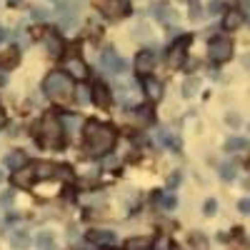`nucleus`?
<instances>
[{"label": "nucleus", "instance_id": "1", "mask_svg": "<svg viewBox=\"0 0 250 250\" xmlns=\"http://www.w3.org/2000/svg\"><path fill=\"white\" fill-rule=\"evenodd\" d=\"M115 143V128L105 123H85V150L90 155H105Z\"/></svg>", "mask_w": 250, "mask_h": 250}, {"label": "nucleus", "instance_id": "2", "mask_svg": "<svg viewBox=\"0 0 250 250\" xmlns=\"http://www.w3.org/2000/svg\"><path fill=\"white\" fill-rule=\"evenodd\" d=\"M38 135H40V140H43L45 148L58 150L60 145H62V125H60V118L55 113H45L43 120H40V125H38Z\"/></svg>", "mask_w": 250, "mask_h": 250}, {"label": "nucleus", "instance_id": "3", "mask_svg": "<svg viewBox=\"0 0 250 250\" xmlns=\"http://www.w3.org/2000/svg\"><path fill=\"white\" fill-rule=\"evenodd\" d=\"M43 88H45V95L53 98V100H62V98H68L73 93V83L65 73H50L43 83Z\"/></svg>", "mask_w": 250, "mask_h": 250}, {"label": "nucleus", "instance_id": "4", "mask_svg": "<svg viewBox=\"0 0 250 250\" xmlns=\"http://www.w3.org/2000/svg\"><path fill=\"white\" fill-rule=\"evenodd\" d=\"M208 55H210L213 62H225L233 58V45L228 38H213L210 45H208Z\"/></svg>", "mask_w": 250, "mask_h": 250}, {"label": "nucleus", "instance_id": "5", "mask_svg": "<svg viewBox=\"0 0 250 250\" xmlns=\"http://www.w3.org/2000/svg\"><path fill=\"white\" fill-rule=\"evenodd\" d=\"M100 65L105 73H125L128 70V62H125L113 48H105L100 53Z\"/></svg>", "mask_w": 250, "mask_h": 250}, {"label": "nucleus", "instance_id": "6", "mask_svg": "<svg viewBox=\"0 0 250 250\" xmlns=\"http://www.w3.org/2000/svg\"><path fill=\"white\" fill-rule=\"evenodd\" d=\"M188 45H190V35L178 38L175 43L170 45V53H168V62H170V68H180V65H183V58H185Z\"/></svg>", "mask_w": 250, "mask_h": 250}, {"label": "nucleus", "instance_id": "7", "mask_svg": "<svg viewBox=\"0 0 250 250\" xmlns=\"http://www.w3.org/2000/svg\"><path fill=\"white\" fill-rule=\"evenodd\" d=\"M155 62H158V55L153 50H143L138 58H135V70L140 75H148L153 68H155Z\"/></svg>", "mask_w": 250, "mask_h": 250}, {"label": "nucleus", "instance_id": "8", "mask_svg": "<svg viewBox=\"0 0 250 250\" xmlns=\"http://www.w3.org/2000/svg\"><path fill=\"white\" fill-rule=\"evenodd\" d=\"M58 15L62 20V25L75 23V18H78V3H75V0H62V3L58 5Z\"/></svg>", "mask_w": 250, "mask_h": 250}, {"label": "nucleus", "instance_id": "9", "mask_svg": "<svg viewBox=\"0 0 250 250\" xmlns=\"http://www.w3.org/2000/svg\"><path fill=\"white\" fill-rule=\"evenodd\" d=\"M13 183L18 188H30L35 183V173H33V165H23L20 170L13 173Z\"/></svg>", "mask_w": 250, "mask_h": 250}, {"label": "nucleus", "instance_id": "10", "mask_svg": "<svg viewBox=\"0 0 250 250\" xmlns=\"http://www.w3.org/2000/svg\"><path fill=\"white\" fill-rule=\"evenodd\" d=\"M153 15L160 20V23H165V25H168V23H178V13H175L168 3H158V5L153 8Z\"/></svg>", "mask_w": 250, "mask_h": 250}, {"label": "nucleus", "instance_id": "11", "mask_svg": "<svg viewBox=\"0 0 250 250\" xmlns=\"http://www.w3.org/2000/svg\"><path fill=\"white\" fill-rule=\"evenodd\" d=\"M65 70H68L70 78H75V80H85V78H88V68H85V62H83L80 58H68Z\"/></svg>", "mask_w": 250, "mask_h": 250}, {"label": "nucleus", "instance_id": "12", "mask_svg": "<svg viewBox=\"0 0 250 250\" xmlns=\"http://www.w3.org/2000/svg\"><path fill=\"white\" fill-rule=\"evenodd\" d=\"M90 100H95V105H100V108H108L110 105V90L103 83H95L90 90Z\"/></svg>", "mask_w": 250, "mask_h": 250}, {"label": "nucleus", "instance_id": "13", "mask_svg": "<svg viewBox=\"0 0 250 250\" xmlns=\"http://www.w3.org/2000/svg\"><path fill=\"white\" fill-rule=\"evenodd\" d=\"M128 10H130V3H128V0H110V3L105 5V15H108L110 20L123 18Z\"/></svg>", "mask_w": 250, "mask_h": 250}, {"label": "nucleus", "instance_id": "14", "mask_svg": "<svg viewBox=\"0 0 250 250\" xmlns=\"http://www.w3.org/2000/svg\"><path fill=\"white\" fill-rule=\"evenodd\" d=\"M88 243H93V245H113L115 243V233L113 230H90L88 233Z\"/></svg>", "mask_w": 250, "mask_h": 250}, {"label": "nucleus", "instance_id": "15", "mask_svg": "<svg viewBox=\"0 0 250 250\" xmlns=\"http://www.w3.org/2000/svg\"><path fill=\"white\" fill-rule=\"evenodd\" d=\"M243 23H245V15L240 10H230V13H225V18H223V28L225 30H238Z\"/></svg>", "mask_w": 250, "mask_h": 250}, {"label": "nucleus", "instance_id": "16", "mask_svg": "<svg viewBox=\"0 0 250 250\" xmlns=\"http://www.w3.org/2000/svg\"><path fill=\"white\" fill-rule=\"evenodd\" d=\"M25 163H28V158H25V153H23V150H13V153H8V155H5V165H8V168H10L13 173H15V170H20Z\"/></svg>", "mask_w": 250, "mask_h": 250}, {"label": "nucleus", "instance_id": "17", "mask_svg": "<svg viewBox=\"0 0 250 250\" xmlns=\"http://www.w3.org/2000/svg\"><path fill=\"white\" fill-rule=\"evenodd\" d=\"M18 60H20V53H18V50H8L5 55H0V73L15 68V65H18Z\"/></svg>", "mask_w": 250, "mask_h": 250}, {"label": "nucleus", "instance_id": "18", "mask_svg": "<svg viewBox=\"0 0 250 250\" xmlns=\"http://www.w3.org/2000/svg\"><path fill=\"white\" fill-rule=\"evenodd\" d=\"M28 243H30V238H28L25 230H13V233H10V245H13L15 250L28 248Z\"/></svg>", "mask_w": 250, "mask_h": 250}, {"label": "nucleus", "instance_id": "19", "mask_svg": "<svg viewBox=\"0 0 250 250\" xmlns=\"http://www.w3.org/2000/svg\"><path fill=\"white\" fill-rule=\"evenodd\" d=\"M125 250H153V240L150 238H130L125 243Z\"/></svg>", "mask_w": 250, "mask_h": 250}, {"label": "nucleus", "instance_id": "20", "mask_svg": "<svg viewBox=\"0 0 250 250\" xmlns=\"http://www.w3.org/2000/svg\"><path fill=\"white\" fill-rule=\"evenodd\" d=\"M155 203H158L160 210H173L178 200H175V195H170V193H155Z\"/></svg>", "mask_w": 250, "mask_h": 250}, {"label": "nucleus", "instance_id": "21", "mask_svg": "<svg viewBox=\"0 0 250 250\" xmlns=\"http://www.w3.org/2000/svg\"><path fill=\"white\" fill-rule=\"evenodd\" d=\"M145 93H148L150 100H160V98H163V85H160L158 80L148 78V80H145Z\"/></svg>", "mask_w": 250, "mask_h": 250}, {"label": "nucleus", "instance_id": "22", "mask_svg": "<svg viewBox=\"0 0 250 250\" xmlns=\"http://www.w3.org/2000/svg\"><path fill=\"white\" fill-rule=\"evenodd\" d=\"M45 45H48V53H50L53 58H58V55L62 53V40H60L58 35H48V38H45Z\"/></svg>", "mask_w": 250, "mask_h": 250}, {"label": "nucleus", "instance_id": "23", "mask_svg": "<svg viewBox=\"0 0 250 250\" xmlns=\"http://www.w3.org/2000/svg\"><path fill=\"white\" fill-rule=\"evenodd\" d=\"M33 173H35V178H50V175H55V168L50 163H35Z\"/></svg>", "mask_w": 250, "mask_h": 250}, {"label": "nucleus", "instance_id": "24", "mask_svg": "<svg viewBox=\"0 0 250 250\" xmlns=\"http://www.w3.org/2000/svg\"><path fill=\"white\" fill-rule=\"evenodd\" d=\"M35 245H38L40 250H55V240H53L50 233H40V235L35 238Z\"/></svg>", "mask_w": 250, "mask_h": 250}, {"label": "nucleus", "instance_id": "25", "mask_svg": "<svg viewBox=\"0 0 250 250\" xmlns=\"http://www.w3.org/2000/svg\"><path fill=\"white\" fill-rule=\"evenodd\" d=\"M225 148L230 150V153H240V150H245V148H248V140H245V138H230Z\"/></svg>", "mask_w": 250, "mask_h": 250}, {"label": "nucleus", "instance_id": "26", "mask_svg": "<svg viewBox=\"0 0 250 250\" xmlns=\"http://www.w3.org/2000/svg\"><path fill=\"white\" fill-rule=\"evenodd\" d=\"M133 120H135V123H150V120H153V113H150L148 108H135V110H133Z\"/></svg>", "mask_w": 250, "mask_h": 250}, {"label": "nucleus", "instance_id": "27", "mask_svg": "<svg viewBox=\"0 0 250 250\" xmlns=\"http://www.w3.org/2000/svg\"><path fill=\"white\" fill-rule=\"evenodd\" d=\"M198 85H200V80H198V78L185 80V85H183V95H185V98H193V95L198 93Z\"/></svg>", "mask_w": 250, "mask_h": 250}, {"label": "nucleus", "instance_id": "28", "mask_svg": "<svg viewBox=\"0 0 250 250\" xmlns=\"http://www.w3.org/2000/svg\"><path fill=\"white\" fill-rule=\"evenodd\" d=\"M160 140H163L165 145H168V148H173L175 153L180 150V140H178V138H175L173 133H160Z\"/></svg>", "mask_w": 250, "mask_h": 250}, {"label": "nucleus", "instance_id": "29", "mask_svg": "<svg viewBox=\"0 0 250 250\" xmlns=\"http://www.w3.org/2000/svg\"><path fill=\"white\" fill-rule=\"evenodd\" d=\"M75 98H78L80 105H88V103H90V88H85V85L75 88Z\"/></svg>", "mask_w": 250, "mask_h": 250}, {"label": "nucleus", "instance_id": "30", "mask_svg": "<svg viewBox=\"0 0 250 250\" xmlns=\"http://www.w3.org/2000/svg\"><path fill=\"white\" fill-rule=\"evenodd\" d=\"M223 10H225L223 0H210V3H208V13H210V15H218V13H223Z\"/></svg>", "mask_w": 250, "mask_h": 250}, {"label": "nucleus", "instance_id": "31", "mask_svg": "<svg viewBox=\"0 0 250 250\" xmlns=\"http://www.w3.org/2000/svg\"><path fill=\"white\" fill-rule=\"evenodd\" d=\"M220 178L223 180H233L235 178V165H223V168H220Z\"/></svg>", "mask_w": 250, "mask_h": 250}, {"label": "nucleus", "instance_id": "32", "mask_svg": "<svg viewBox=\"0 0 250 250\" xmlns=\"http://www.w3.org/2000/svg\"><path fill=\"white\" fill-rule=\"evenodd\" d=\"M215 208H218V203H215L213 198H208L205 205H203V213H205V215H215Z\"/></svg>", "mask_w": 250, "mask_h": 250}, {"label": "nucleus", "instance_id": "33", "mask_svg": "<svg viewBox=\"0 0 250 250\" xmlns=\"http://www.w3.org/2000/svg\"><path fill=\"white\" fill-rule=\"evenodd\" d=\"M188 3H190V18H193V20H198V18L203 15V10H200V3H198V0H188Z\"/></svg>", "mask_w": 250, "mask_h": 250}, {"label": "nucleus", "instance_id": "34", "mask_svg": "<svg viewBox=\"0 0 250 250\" xmlns=\"http://www.w3.org/2000/svg\"><path fill=\"white\" fill-rule=\"evenodd\" d=\"M13 198H15V193H13V190L0 193V205H10V203H13Z\"/></svg>", "mask_w": 250, "mask_h": 250}, {"label": "nucleus", "instance_id": "35", "mask_svg": "<svg viewBox=\"0 0 250 250\" xmlns=\"http://www.w3.org/2000/svg\"><path fill=\"white\" fill-rule=\"evenodd\" d=\"M238 210H240L243 215H248V213H250V200H248V198H243V200L238 203Z\"/></svg>", "mask_w": 250, "mask_h": 250}, {"label": "nucleus", "instance_id": "36", "mask_svg": "<svg viewBox=\"0 0 250 250\" xmlns=\"http://www.w3.org/2000/svg\"><path fill=\"white\" fill-rule=\"evenodd\" d=\"M225 120H228V125H233V128H238V125H240V118L238 115H228Z\"/></svg>", "mask_w": 250, "mask_h": 250}, {"label": "nucleus", "instance_id": "37", "mask_svg": "<svg viewBox=\"0 0 250 250\" xmlns=\"http://www.w3.org/2000/svg\"><path fill=\"white\" fill-rule=\"evenodd\" d=\"M8 123V118H5V110L3 108H0V128H3V125Z\"/></svg>", "mask_w": 250, "mask_h": 250}, {"label": "nucleus", "instance_id": "38", "mask_svg": "<svg viewBox=\"0 0 250 250\" xmlns=\"http://www.w3.org/2000/svg\"><path fill=\"white\" fill-rule=\"evenodd\" d=\"M248 5H250V0H240V8H243L240 13H243V15H245V10H248Z\"/></svg>", "mask_w": 250, "mask_h": 250}, {"label": "nucleus", "instance_id": "39", "mask_svg": "<svg viewBox=\"0 0 250 250\" xmlns=\"http://www.w3.org/2000/svg\"><path fill=\"white\" fill-rule=\"evenodd\" d=\"M43 15H45V13L40 10V8H33V18H43Z\"/></svg>", "mask_w": 250, "mask_h": 250}, {"label": "nucleus", "instance_id": "40", "mask_svg": "<svg viewBox=\"0 0 250 250\" xmlns=\"http://www.w3.org/2000/svg\"><path fill=\"white\" fill-rule=\"evenodd\" d=\"M23 0H8V5H20Z\"/></svg>", "mask_w": 250, "mask_h": 250}, {"label": "nucleus", "instance_id": "41", "mask_svg": "<svg viewBox=\"0 0 250 250\" xmlns=\"http://www.w3.org/2000/svg\"><path fill=\"white\" fill-rule=\"evenodd\" d=\"M3 40H5V30H3V28H0V43H3Z\"/></svg>", "mask_w": 250, "mask_h": 250}, {"label": "nucleus", "instance_id": "42", "mask_svg": "<svg viewBox=\"0 0 250 250\" xmlns=\"http://www.w3.org/2000/svg\"><path fill=\"white\" fill-rule=\"evenodd\" d=\"M5 180V175H3V170H0V183H3Z\"/></svg>", "mask_w": 250, "mask_h": 250}]
</instances>
